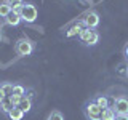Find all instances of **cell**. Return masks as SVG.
I'll use <instances>...</instances> for the list:
<instances>
[{
    "instance_id": "1",
    "label": "cell",
    "mask_w": 128,
    "mask_h": 120,
    "mask_svg": "<svg viewBox=\"0 0 128 120\" xmlns=\"http://www.w3.org/2000/svg\"><path fill=\"white\" fill-rule=\"evenodd\" d=\"M19 14H21V19L26 22H34L35 19H37V6L32 5V3H26L24 2V5L21 6V10H19Z\"/></svg>"
},
{
    "instance_id": "2",
    "label": "cell",
    "mask_w": 128,
    "mask_h": 120,
    "mask_svg": "<svg viewBox=\"0 0 128 120\" xmlns=\"http://www.w3.org/2000/svg\"><path fill=\"white\" fill-rule=\"evenodd\" d=\"M14 51H16L19 56H29L32 51H34V43H32V40L22 37V38L16 40V43H14Z\"/></svg>"
},
{
    "instance_id": "3",
    "label": "cell",
    "mask_w": 128,
    "mask_h": 120,
    "mask_svg": "<svg viewBox=\"0 0 128 120\" xmlns=\"http://www.w3.org/2000/svg\"><path fill=\"white\" fill-rule=\"evenodd\" d=\"M78 38L82 43L85 45H96L99 42V34L94 29H88V27H83V30L78 34Z\"/></svg>"
},
{
    "instance_id": "4",
    "label": "cell",
    "mask_w": 128,
    "mask_h": 120,
    "mask_svg": "<svg viewBox=\"0 0 128 120\" xmlns=\"http://www.w3.org/2000/svg\"><path fill=\"white\" fill-rule=\"evenodd\" d=\"M102 110L104 109H101V107H99L94 101L93 102H88L86 106H85V115H86L88 120H101Z\"/></svg>"
},
{
    "instance_id": "5",
    "label": "cell",
    "mask_w": 128,
    "mask_h": 120,
    "mask_svg": "<svg viewBox=\"0 0 128 120\" xmlns=\"http://www.w3.org/2000/svg\"><path fill=\"white\" fill-rule=\"evenodd\" d=\"M82 22H83L85 27H88V29H94V27L99 24V14L96 13V11H90V13H86L82 18Z\"/></svg>"
},
{
    "instance_id": "6",
    "label": "cell",
    "mask_w": 128,
    "mask_h": 120,
    "mask_svg": "<svg viewBox=\"0 0 128 120\" xmlns=\"http://www.w3.org/2000/svg\"><path fill=\"white\" fill-rule=\"evenodd\" d=\"M117 115H128V99L126 98H117L114 101V107Z\"/></svg>"
},
{
    "instance_id": "7",
    "label": "cell",
    "mask_w": 128,
    "mask_h": 120,
    "mask_svg": "<svg viewBox=\"0 0 128 120\" xmlns=\"http://www.w3.org/2000/svg\"><path fill=\"white\" fill-rule=\"evenodd\" d=\"M21 21L22 19H21L19 11H13V10H11L10 13H8V16L5 18V24H8V26H18Z\"/></svg>"
},
{
    "instance_id": "8",
    "label": "cell",
    "mask_w": 128,
    "mask_h": 120,
    "mask_svg": "<svg viewBox=\"0 0 128 120\" xmlns=\"http://www.w3.org/2000/svg\"><path fill=\"white\" fill-rule=\"evenodd\" d=\"M83 27H85V26H83V22H82V21H78L77 24H74V26H72L70 29L66 32V35H67V37H74V35H78L80 32L83 30Z\"/></svg>"
},
{
    "instance_id": "9",
    "label": "cell",
    "mask_w": 128,
    "mask_h": 120,
    "mask_svg": "<svg viewBox=\"0 0 128 120\" xmlns=\"http://www.w3.org/2000/svg\"><path fill=\"white\" fill-rule=\"evenodd\" d=\"M16 107H19V109H21L24 114H26V112H29L30 110V107H32V101L29 98H26V96H22L21 98V101H19V104Z\"/></svg>"
},
{
    "instance_id": "10",
    "label": "cell",
    "mask_w": 128,
    "mask_h": 120,
    "mask_svg": "<svg viewBox=\"0 0 128 120\" xmlns=\"http://www.w3.org/2000/svg\"><path fill=\"white\" fill-rule=\"evenodd\" d=\"M8 117H10V120H22V117H24V112L19 109V107H13L10 112H8Z\"/></svg>"
},
{
    "instance_id": "11",
    "label": "cell",
    "mask_w": 128,
    "mask_h": 120,
    "mask_svg": "<svg viewBox=\"0 0 128 120\" xmlns=\"http://www.w3.org/2000/svg\"><path fill=\"white\" fill-rule=\"evenodd\" d=\"M115 117H117L115 110L112 109V107H106V109L102 110V117H101V120H115Z\"/></svg>"
},
{
    "instance_id": "12",
    "label": "cell",
    "mask_w": 128,
    "mask_h": 120,
    "mask_svg": "<svg viewBox=\"0 0 128 120\" xmlns=\"http://www.w3.org/2000/svg\"><path fill=\"white\" fill-rule=\"evenodd\" d=\"M13 107H14V106H13V101H11V96H8L5 101H2V102H0V109L5 112V114H8V112L13 109Z\"/></svg>"
},
{
    "instance_id": "13",
    "label": "cell",
    "mask_w": 128,
    "mask_h": 120,
    "mask_svg": "<svg viewBox=\"0 0 128 120\" xmlns=\"http://www.w3.org/2000/svg\"><path fill=\"white\" fill-rule=\"evenodd\" d=\"M6 3L10 5V8L13 11H19L21 6L24 5V0H6Z\"/></svg>"
},
{
    "instance_id": "14",
    "label": "cell",
    "mask_w": 128,
    "mask_h": 120,
    "mask_svg": "<svg viewBox=\"0 0 128 120\" xmlns=\"http://www.w3.org/2000/svg\"><path fill=\"white\" fill-rule=\"evenodd\" d=\"M10 11H11V8H10V5L6 3V0H5V2H0V18L5 19Z\"/></svg>"
},
{
    "instance_id": "15",
    "label": "cell",
    "mask_w": 128,
    "mask_h": 120,
    "mask_svg": "<svg viewBox=\"0 0 128 120\" xmlns=\"http://www.w3.org/2000/svg\"><path fill=\"white\" fill-rule=\"evenodd\" d=\"M94 102L98 104L101 109H106V107H109V102H107V98H106V96H98V98L94 99Z\"/></svg>"
},
{
    "instance_id": "16",
    "label": "cell",
    "mask_w": 128,
    "mask_h": 120,
    "mask_svg": "<svg viewBox=\"0 0 128 120\" xmlns=\"http://www.w3.org/2000/svg\"><path fill=\"white\" fill-rule=\"evenodd\" d=\"M46 120H64V115L59 110H51L50 115L46 117Z\"/></svg>"
},
{
    "instance_id": "17",
    "label": "cell",
    "mask_w": 128,
    "mask_h": 120,
    "mask_svg": "<svg viewBox=\"0 0 128 120\" xmlns=\"http://www.w3.org/2000/svg\"><path fill=\"white\" fill-rule=\"evenodd\" d=\"M13 94L14 96H26V88L22 85H14L13 86Z\"/></svg>"
},
{
    "instance_id": "18",
    "label": "cell",
    "mask_w": 128,
    "mask_h": 120,
    "mask_svg": "<svg viewBox=\"0 0 128 120\" xmlns=\"http://www.w3.org/2000/svg\"><path fill=\"white\" fill-rule=\"evenodd\" d=\"M13 83H3V85H2V88H3V91H5V93H6V96H11V94H13Z\"/></svg>"
},
{
    "instance_id": "19",
    "label": "cell",
    "mask_w": 128,
    "mask_h": 120,
    "mask_svg": "<svg viewBox=\"0 0 128 120\" xmlns=\"http://www.w3.org/2000/svg\"><path fill=\"white\" fill-rule=\"evenodd\" d=\"M6 98H8V96H6V93H5V91H3L2 85H0V102H2V101H5Z\"/></svg>"
},
{
    "instance_id": "20",
    "label": "cell",
    "mask_w": 128,
    "mask_h": 120,
    "mask_svg": "<svg viewBox=\"0 0 128 120\" xmlns=\"http://www.w3.org/2000/svg\"><path fill=\"white\" fill-rule=\"evenodd\" d=\"M115 120H128V115H117Z\"/></svg>"
},
{
    "instance_id": "21",
    "label": "cell",
    "mask_w": 128,
    "mask_h": 120,
    "mask_svg": "<svg viewBox=\"0 0 128 120\" xmlns=\"http://www.w3.org/2000/svg\"><path fill=\"white\" fill-rule=\"evenodd\" d=\"M3 24H5V19H3V18H0V27H2Z\"/></svg>"
},
{
    "instance_id": "22",
    "label": "cell",
    "mask_w": 128,
    "mask_h": 120,
    "mask_svg": "<svg viewBox=\"0 0 128 120\" xmlns=\"http://www.w3.org/2000/svg\"><path fill=\"white\" fill-rule=\"evenodd\" d=\"M125 56H126V58H128V45L125 46Z\"/></svg>"
},
{
    "instance_id": "23",
    "label": "cell",
    "mask_w": 128,
    "mask_h": 120,
    "mask_svg": "<svg viewBox=\"0 0 128 120\" xmlns=\"http://www.w3.org/2000/svg\"><path fill=\"white\" fill-rule=\"evenodd\" d=\"M0 40H2V35H0Z\"/></svg>"
}]
</instances>
